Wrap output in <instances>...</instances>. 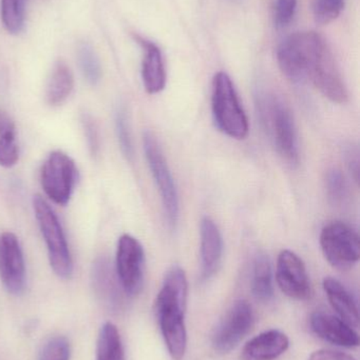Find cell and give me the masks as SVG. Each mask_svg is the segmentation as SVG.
Wrapping results in <instances>:
<instances>
[{
  "label": "cell",
  "instance_id": "obj_7",
  "mask_svg": "<svg viewBox=\"0 0 360 360\" xmlns=\"http://www.w3.org/2000/svg\"><path fill=\"white\" fill-rule=\"evenodd\" d=\"M321 251L327 262L340 271H349L359 264V236L354 229L342 221H332L321 233Z\"/></svg>",
  "mask_w": 360,
  "mask_h": 360
},
{
  "label": "cell",
  "instance_id": "obj_15",
  "mask_svg": "<svg viewBox=\"0 0 360 360\" xmlns=\"http://www.w3.org/2000/svg\"><path fill=\"white\" fill-rule=\"evenodd\" d=\"M223 256V238L220 229L209 216L201 220V279L209 281L219 270Z\"/></svg>",
  "mask_w": 360,
  "mask_h": 360
},
{
  "label": "cell",
  "instance_id": "obj_5",
  "mask_svg": "<svg viewBox=\"0 0 360 360\" xmlns=\"http://www.w3.org/2000/svg\"><path fill=\"white\" fill-rule=\"evenodd\" d=\"M32 203L48 250L51 268L59 278H70L73 273V260L58 217L40 195L34 196Z\"/></svg>",
  "mask_w": 360,
  "mask_h": 360
},
{
  "label": "cell",
  "instance_id": "obj_9",
  "mask_svg": "<svg viewBox=\"0 0 360 360\" xmlns=\"http://www.w3.org/2000/svg\"><path fill=\"white\" fill-rule=\"evenodd\" d=\"M255 321L253 308L247 300H239L232 304L222 317L211 336V346L219 354L234 351L249 335Z\"/></svg>",
  "mask_w": 360,
  "mask_h": 360
},
{
  "label": "cell",
  "instance_id": "obj_4",
  "mask_svg": "<svg viewBox=\"0 0 360 360\" xmlns=\"http://www.w3.org/2000/svg\"><path fill=\"white\" fill-rule=\"evenodd\" d=\"M211 111L216 127L223 134L238 141L247 139L249 120L232 78L225 72H218L213 77Z\"/></svg>",
  "mask_w": 360,
  "mask_h": 360
},
{
  "label": "cell",
  "instance_id": "obj_31",
  "mask_svg": "<svg viewBox=\"0 0 360 360\" xmlns=\"http://www.w3.org/2000/svg\"><path fill=\"white\" fill-rule=\"evenodd\" d=\"M345 158H346L347 167L352 175L353 179L359 182V151L356 146H347L345 150Z\"/></svg>",
  "mask_w": 360,
  "mask_h": 360
},
{
  "label": "cell",
  "instance_id": "obj_32",
  "mask_svg": "<svg viewBox=\"0 0 360 360\" xmlns=\"http://www.w3.org/2000/svg\"><path fill=\"white\" fill-rule=\"evenodd\" d=\"M309 360H357L352 355L340 351L330 350V349H321L311 354Z\"/></svg>",
  "mask_w": 360,
  "mask_h": 360
},
{
  "label": "cell",
  "instance_id": "obj_13",
  "mask_svg": "<svg viewBox=\"0 0 360 360\" xmlns=\"http://www.w3.org/2000/svg\"><path fill=\"white\" fill-rule=\"evenodd\" d=\"M310 326L315 335L334 346L345 349H355L359 346V332L337 315L317 311L311 315Z\"/></svg>",
  "mask_w": 360,
  "mask_h": 360
},
{
  "label": "cell",
  "instance_id": "obj_10",
  "mask_svg": "<svg viewBox=\"0 0 360 360\" xmlns=\"http://www.w3.org/2000/svg\"><path fill=\"white\" fill-rule=\"evenodd\" d=\"M116 273L128 297L139 295L145 275V253L141 243L129 234L120 237L116 248Z\"/></svg>",
  "mask_w": 360,
  "mask_h": 360
},
{
  "label": "cell",
  "instance_id": "obj_25",
  "mask_svg": "<svg viewBox=\"0 0 360 360\" xmlns=\"http://www.w3.org/2000/svg\"><path fill=\"white\" fill-rule=\"evenodd\" d=\"M325 190L332 205H345L349 198V184L340 169L333 168L325 175Z\"/></svg>",
  "mask_w": 360,
  "mask_h": 360
},
{
  "label": "cell",
  "instance_id": "obj_11",
  "mask_svg": "<svg viewBox=\"0 0 360 360\" xmlns=\"http://www.w3.org/2000/svg\"><path fill=\"white\" fill-rule=\"evenodd\" d=\"M276 281L285 295L298 302L310 300L312 285L304 260L291 250H283L276 266Z\"/></svg>",
  "mask_w": 360,
  "mask_h": 360
},
{
  "label": "cell",
  "instance_id": "obj_19",
  "mask_svg": "<svg viewBox=\"0 0 360 360\" xmlns=\"http://www.w3.org/2000/svg\"><path fill=\"white\" fill-rule=\"evenodd\" d=\"M251 289L258 302H270L274 297V279L270 257L266 253H258L252 266Z\"/></svg>",
  "mask_w": 360,
  "mask_h": 360
},
{
  "label": "cell",
  "instance_id": "obj_22",
  "mask_svg": "<svg viewBox=\"0 0 360 360\" xmlns=\"http://www.w3.org/2000/svg\"><path fill=\"white\" fill-rule=\"evenodd\" d=\"M19 160L16 128L12 118L0 111V166L12 168Z\"/></svg>",
  "mask_w": 360,
  "mask_h": 360
},
{
  "label": "cell",
  "instance_id": "obj_27",
  "mask_svg": "<svg viewBox=\"0 0 360 360\" xmlns=\"http://www.w3.org/2000/svg\"><path fill=\"white\" fill-rule=\"evenodd\" d=\"M116 131L123 154L127 160H132L135 151H133L132 139H131L128 118H127L126 111L124 109H118L116 112Z\"/></svg>",
  "mask_w": 360,
  "mask_h": 360
},
{
  "label": "cell",
  "instance_id": "obj_8",
  "mask_svg": "<svg viewBox=\"0 0 360 360\" xmlns=\"http://www.w3.org/2000/svg\"><path fill=\"white\" fill-rule=\"evenodd\" d=\"M77 180L75 162L61 151L49 154L40 171V184L46 196L59 205H66L71 199Z\"/></svg>",
  "mask_w": 360,
  "mask_h": 360
},
{
  "label": "cell",
  "instance_id": "obj_24",
  "mask_svg": "<svg viewBox=\"0 0 360 360\" xmlns=\"http://www.w3.org/2000/svg\"><path fill=\"white\" fill-rule=\"evenodd\" d=\"M78 65L85 79L90 84H99L101 77V68L99 57L93 46L88 42L80 44L77 52Z\"/></svg>",
  "mask_w": 360,
  "mask_h": 360
},
{
  "label": "cell",
  "instance_id": "obj_21",
  "mask_svg": "<svg viewBox=\"0 0 360 360\" xmlns=\"http://www.w3.org/2000/svg\"><path fill=\"white\" fill-rule=\"evenodd\" d=\"M97 360H126L122 336L114 323H104L99 330Z\"/></svg>",
  "mask_w": 360,
  "mask_h": 360
},
{
  "label": "cell",
  "instance_id": "obj_28",
  "mask_svg": "<svg viewBox=\"0 0 360 360\" xmlns=\"http://www.w3.org/2000/svg\"><path fill=\"white\" fill-rule=\"evenodd\" d=\"M38 360H70V344L63 336L50 338L42 347Z\"/></svg>",
  "mask_w": 360,
  "mask_h": 360
},
{
  "label": "cell",
  "instance_id": "obj_29",
  "mask_svg": "<svg viewBox=\"0 0 360 360\" xmlns=\"http://www.w3.org/2000/svg\"><path fill=\"white\" fill-rule=\"evenodd\" d=\"M297 0H276L275 4V25L278 27H285L291 23L295 16Z\"/></svg>",
  "mask_w": 360,
  "mask_h": 360
},
{
  "label": "cell",
  "instance_id": "obj_14",
  "mask_svg": "<svg viewBox=\"0 0 360 360\" xmlns=\"http://www.w3.org/2000/svg\"><path fill=\"white\" fill-rule=\"evenodd\" d=\"M91 283L97 300L108 311L118 312L122 309L126 294L120 287L116 270L106 258H99L93 264Z\"/></svg>",
  "mask_w": 360,
  "mask_h": 360
},
{
  "label": "cell",
  "instance_id": "obj_1",
  "mask_svg": "<svg viewBox=\"0 0 360 360\" xmlns=\"http://www.w3.org/2000/svg\"><path fill=\"white\" fill-rule=\"evenodd\" d=\"M188 281L185 271L179 266L169 269L154 302V314L169 356L182 360L187 350Z\"/></svg>",
  "mask_w": 360,
  "mask_h": 360
},
{
  "label": "cell",
  "instance_id": "obj_30",
  "mask_svg": "<svg viewBox=\"0 0 360 360\" xmlns=\"http://www.w3.org/2000/svg\"><path fill=\"white\" fill-rule=\"evenodd\" d=\"M82 124L89 150L93 156H97L99 151V134L97 122L93 120L92 116L89 114H82Z\"/></svg>",
  "mask_w": 360,
  "mask_h": 360
},
{
  "label": "cell",
  "instance_id": "obj_12",
  "mask_svg": "<svg viewBox=\"0 0 360 360\" xmlns=\"http://www.w3.org/2000/svg\"><path fill=\"white\" fill-rule=\"evenodd\" d=\"M25 262L16 235L0 233V281L12 295H20L25 288Z\"/></svg>",
  "mask_w": 360,
  "mask_h": 360
},
{
  "label": "cell",
  "instance_id": "obj_23",
  "mask_svg": "<svg viewBox=\"0 0 360 360\" xmlns=\"http://www.w3.org/2000/svg\"><path fill=\"white\" fill-rule=\"evenodd\" d=\"M27 0H1L0 14L4 29L10 34H19L25 27Z\"/></svg>",
  "mask_w": 360,
  "mask_h": 360
},
{
  "label": "cell",
  "instance_id": "obj_3",
  "mask_svg": "<svg viewBox=\"0 0 360 360\" xmlns=\"http://www.w3.org/2000/svg\"><path fill=\"white\" fill-rule=\"evenodd\" d=\"M262 124L268 131L277 151L287 164L299 162L297 129L291 110L278 96L262 93L258 96Z\"/></svg>",
  "mask_w": 360,
  "mask_h": 360
},
{
  "label": "cell",
  "instance_id": "obj_26",
  "mask_svg": "<svg viewBox=\"0 0 360 360\" xmlns=\"http://www.w3.org/2000/svg\"><path fill=\"white\" fill-rule=\"evenodd\" d=\"M346 0H314L313 16L319 25H328L335 20L345 8Z\"/></svg>",
  "mask_w": 360,
  "mask_h": 360
},
{
  "label": "cell",
  "instance_id": "obj_6",
  "mask_svg": "<svg viewBox=\"0 0 360 360\" xmlns=\"http://www.w3.org/2000/svg\"><path fill=\"white\" fill-rule=\"evenodd\" d=\"M143 145L148 167L160 192L167 224L171 230H175L180 217V199L175 179L156 135L150 131H146L144 133Z\"/></svg>",
  "mask_w": 360,
  "mask_h": 360
},
{
  "label": "cell",
  "instance_id": "obj_18",
  "mask_svg": "<svg viewBox=\"0 0 360 360\" xmlns=\"http://www.w3.org/2000/svg\"><path fill=\"white\" fill-rule=\"evenodd\" d=\"M323 288L337 316L351 327L359 329V306L350 291L334 277H325L323 281Z\"/></svg>",
  "mask_w": 360,
  "mask_h": 360
},
{
  "label": "cell",
  "instance_id": "obj_20",
  "mask_svg": "<svg viewBox=\"0 0 360 360\" xmlns=\"http://www.w3.org/2000/svg\"><path fill=\"white\" fill-rule=\"evenodd\" d=\"M74 88V76L65 61L55 63L46 88V101L52 107L63 105Z\"/></svg>",
  "mask_w": 360,
  "mask_h": 360
},
{
  "label": "cell",
  "instance_id": "obj_2",
  "mask_svg": "<svg viewBox=\"0 0 360 360\" xmlns=\"http://www.w3.org/2000/svg\"><path fill=\"white\" fill-rule=\"evenodd\" d=\"M302 41L306 79L309 78L332 103H346L348 89L325 38L316 32H302Z\"/></svg>",
  "mask_w": 360,
  "mask_h": 360
},
{
  "label": "cell",
  "instance_id": "obj_17",
  "mask_svg": "<svg viewBox=\"0 0 360 360\" xmlns=\"http://www.w3.org/2000/svg\"><path fill=\"white\" fill-rule=\"evenodd\" d=\"M290 348V340L285 332L271 329L249 340L243 348L245 360H276Z\"/></svg>",
  "mask_w": 360,
  "mask_h": 360
},
{
  "label": "cell",
  "instance_id": "obj_16",
  "mask_svg": "<svg viewBox=\"0 0 360 360\" xmlns=\"http://www.w3.org/2000/svg\"><path fill=\"white\" fill-rule=\"evenodd\" d=\"M135 41L143 49L142 79L148 94H158L166 86V70L160 48L154 42L135 34Z\"/></svg>",
  "mask_w": 360,
  "mask_h": 360
},
{
  "label": "cell",
  "instance_id": "obj_33",
  "mask_svg": "<svg viewBox=\"0 0 360 360\" xmlns=\"http://www.w3.org/2000/svg\"><path fill=\"white\" fill-rule=\"evenodd\" d=\"M234 1H238V0H234Z\"/></svg>",
  "mask_w": 360,
  "mask_h": 360
}]
</instances>
